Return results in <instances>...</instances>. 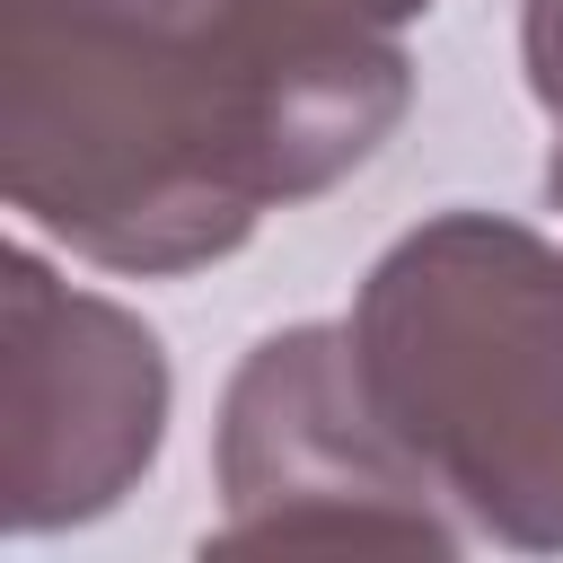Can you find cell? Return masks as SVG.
Segmentation results:
<instances>
[{"instance_id":"obj_1","label":"cell","mask_w":563,"mask_h":563,"mask_svg":"<svg viewBox=\"0 0 563 563\" xmlns=\"http://www.w3.org/2000/svg\"><path fill=\"white\" fill-rule=\"evenodd\" d=\"M405 106L369 35L246 0H9V194L106 264H202L317 194Z\"/></svg>"},{"instance_id":"obj_2","label":"cell","mask_w":563,"mask_h":563,"mask_svg":"<svg viewBox=\"0 0 563 563\" xmlns=\"http://www.w3.org/2000/svg\"><path fill=\"white\" fill-rule=\"evenodd\" d=\"M343 334L431 493L510 545H563V264L528 229H413Z\"/></svg>"},{"instance_id":"obj_3","label":"cell","mask_w":563,"mask_h":563,"mask_svg":"<svg viewBox=\"0 0 563 563\" xmlns=\"http://www.w3.org/2000/svg\"><path fill=\"white\" fill-rule=\"evenodd\" d=\"M246 9H264V18H282V26H317V35H361V26L405 18V9H422V0H246Z\"/></svg>"},{"instance_id":"obj_4","label":"cell","mask_w":563,"mask_h":563,"mask_svg":"<svg viewBox=\"0 0 563 563\" xmlns=\"http://www.w3.org/2000/svg\"><path fill=\"white\" fill-rule=\"evenodd\" d=\"M528 70H537V97L563 123V0H528ZM554 194H563V141H554Z\"/></svg>"}]
</instances>
